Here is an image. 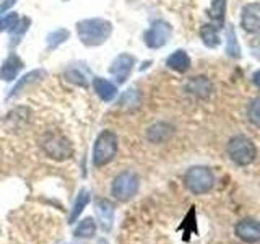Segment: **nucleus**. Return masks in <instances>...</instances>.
<instances>
[{
	"mask_svg": "<svg viewBox=\"0 0 260 244\" xmlns=\"http://www.w3.org/2000/svg\"><path fill=\"white\" fill-rule=\"evenodd\" d=\"M77 36L86 47L103 46L114 31V26L106 18H85L77 23Z\"/></svg>",
	"mask_w": 260,
	"mask_h": 244,
	"instance_id": "1",
	"label": "nucleus"
},
{
	"mask_svg": "<svg viewBox=\"0 0 260 244\" xmlns=\"http://www.w3.org/2000/svg\"><path fill=\"white\" fill-rule=\"evenodd\" d=\"M119 148V142H117V135L112 132V130L106 129L96 137V142L93 146V165L96 168H103L106 165L116 158Z\"/></svg>",
	"mask_w": 260,
	"mask_h": 244,
	"instance_id": "2",
	"label": "nucleus"
},
{
	"mask_svg": "<svg viewBox=\"0 0 260 244\" xmlns=\"http://www.w3.org/2000/svg\"><path fill=\"white\" fill-rule=\"evenodd\" d=\"M41 146H43L44 153L49 158H52L55 161H65L73 157V145L67 137L57 132H49L44 135V138L41 140Z\"/></svg>",
	"mask_w": 260,
	"mask_h": 244,
	"instance_id": "3",
	"label": "nucleus"
},
{
	"mask_svg": "<svg viewBox=\"0 0 260 244\" xmlns=\"http://www.w3.org/2000/svg\"><path fill=\"white\" fill-rule=\"evenodd\" d=\"M228 155L239 166H247L257 157V148L250 138L244 135H236L228 142Z\"/></svg>",
	"mask_w": 260,
	"mask_h": 244,
	"instance_id": "4",
	"label": "nucleus"
},
{
	"mask_svg": "<svg viewBox=\"0 0 260 244\" xmlns=\"http://www.w3.org/2000/svg\"><path fill=\"white\" fill-rule=\"evenodd\" d=\"M184 182L192 194L202 195L211 191V187L215 186V176L207 166H193L185 173Z\"/></svg>",
	"mask_w": 260,
	"mask_h": 244,
	"instance_id": "5",
	"label": "nucleus"
},
{
	"mask_svg": "<svg viewBox=\"0 0 260 244\" xmlns=\"http://www.w3.org/2000/svg\"><path fill=\"white\" fill-rule=\"evenodd\" d=\"M140 187V179L134 173V171H122L116 177H114L111 186V194L114 199L120 202L130 200L138 192Z\"/></svg>",
	"mask_w": 260,
	"mask_h": 244,
	"instance_id": "6",
	"label": "nucleus"
},
{
	"mask_svg": "<svg viewBox=\"0 0 260 244\" xmlns=\"http://www.w3.org/2000/svg\"><path fill=\"white\" fill-rule=\"evenodd\" d=\"M171 33H173V28H171V24L168 21H162V20L154 21L151 26L146 29L143 36L145 44L150 49H159L169 41Z\"/></svg>",
	"mask_w": 260,
	"mask_h": 244,
	"instance_id": "7",
	"label": "nucleus"
},
{
	"mask_svg": "<svg viewBox=\"0 0 260 244\" xmlns=\"http://www.w3.org/2000/svg\"><path fill=\"white\" fill-rule=\"evenodd\" d=\"M134 65H135V57L132 54L122 52L111 62L109 73L117 83H125L134 70Z\"/></svg>",
	"mask_w": 260,
	"mask_h": 244,
	"instance_id": "8",
	"label": "nucleus"
},
{
	"mask_svg": "<svg viewBox=\"0 0 260 244\" xmlns=\"http://www.w3.org/2000/svg\"><path fill=\"white\" fill-rule=\"evenodd\" d=\"M241 24L244 31H247V33L260 31V4L254 2V4H247L242 7Z\"/></svg>",
	"mask_w": 260,
	"mask_h": 244,
	"instance_id": "9",
	"label": "nucleus"
},
{
	"mask_svg": "<svg viewBox=\"0 0 260 244\" xmlns=\"http://www.w3.org/2000/svg\"><path fill=\"white\" fill-rule=\"evenodd\" d=\"M236 234L244 242H258L260 241V222L252 218H244L236 225Z\"/></svg>",
	"mask_w": 260,
	"mask_h": 244,
	"instance_id": "10",
	"label": "nucleus"
},
{
	"mask_svg": "<svg viewBox=\"0 0 260 244\" xmlns=\"http://www.w3.org/2000/svg\"><path fill=\"white\" fill-rule=\"evenodd\" d=\"M24 67V62L20 59L15 52H10L8 57L4 60L2 67H0V80L4 81H13L18 78V73Z\"/></svg>",
	"mask_w": 260,
	"mask_h": 244,
	"instance_id": "11",
	"label": "nucleus"
},
{
	"mask_svg": "<svg viewBox=\"0 0 260 244\" xmlns=\"http://www.w3.org/2000/svg\"><path fill=\"white\" fill-rule=\"evenodd\" d=\"M47 75V72L43 70V69H36V70H32L29 73H26V75H23L18 81L15 83V86L10 89V93H8L7 98H15V96H18L21 92H24L29 85L32 83H38V81H41L44 77Z\"/></svg>",
	"mask_w": 260,
	"mask_h": 244,
	"instance_id": "12",
	"label": "nucleus"
},
{
	"mask_svg": "<svg viewBox=\"0 0 260 244\" xmlns=\"http://www.w3.org/2000/svg\"><path fill=\"white\" fill-rule=\"evenodd\" d=\"M185 89L190 95L203 100V98H208L211 95V92H213V85H211V81L207 77H193L187 81Z\"/></svg>",
	"mask_w": 260,
	"mask_h": 244,
	"instance_id": "13",
	"label": "nucleus"
},
{
	"mask_svg": "<svg viewBox=\"0 0 260 244\" xmlns=\"http://www.w3.org/2000/svg\"><path fill=\"white\" fill-rule=\"evenodd\" d=\"M89 70L85 69L81 64H72L70 67L65 70V78H67L70 83L78 85L81 88H88L89 85Z\"/></svg>",
	"mask_w": 260,
	"mask_h": 244,
	"instance_id": "14",
	"label": "nucleus"
},
{
	"mask_svg": "<svg viewBox=\"0 0 260 244\" xmlns=\"http://www.w3.org/2000/svg\"><path fill=\"white\" fill-rule=\"evenodd\" d=\"M93 86L96 95L101 98L104 103H111L114 98L117 96V86L112 83V81L106 80L103 77H96L93 78Z\"/></svg>",
	"mask_w": 260,
	"mask_h": 244,
	"instance_id": "15",
	"label": "nucleus"
},
{
	"mask_svg": "<svg viewBox=\"0 0 260 244\" xmlns=\"http://www.w3.org/2000/svg\"><path fill=\"white\" fill-rule=\"evenodd\" d=\"M96 215L100 217V223L106 231H109L112 228L114 220V207L108 199H100L96 202Z\"/></svg>",
	"mask_w": 260,
	"mask_h": 244,
	"instance_id": "16",
	"label": "nucleus"
},
{
	"mask_svg": "<svg viewBox=\"0 0 260 244\" xmlns=\"http://www.w3.org/2000/svg\"><path fill=\"white\" fill-rule=\"evenodd\" d=\"M171 135H173V127L169 124H165V122H156V124H153L146 130V138H148L151 143H162V142H166Z\"/></svg>",
	"mask_w": 260,
	"mask_h": 244,
	"instance_id": "17",
	"label": "nucleus"
},
{
	"mask_svg": "<svg viewBox=\"0 0 260 244\" xmlns=\"http://www.w3.org/2000/svg\"><path fill=\"white\" fill-rule=\"evenodd\" d=\"M166 65L174 72H179V73H184L190 69V57L187 55L185 51L182 49H179V51H174L171 54L168 59H166Z\"/></svg>",
	"mask_w": 260,
	"mask_h": 244,
	"instance_id": "18",
	"label": "nucleus"
},
{
	"mask_svg": "<svg viewBox=\"0 0 260 244\" xmlns=\"http://www.w3.org/2000/svg\"><path fill=\"white\" fill-rule=\"evenodd\" d=\"M91 202V194H89L88 189H80L78 195L75 202H73V207H72V211H70V223H75L78 217L83 214V210L86 208L88 203Z\"/></svg>",
	"mask_w": 260,
	"mask_h": 244,
	"instance_id": "19",
	"label": "nucleus"
},
{
	"mask_svg": "<svg viewBox=\"0 0 260 244\" xmlns=\"http://www.w3.org/2000/svg\"><path fill=\"white\" fill-rule=\"evenodd\" d=\"M70 38V31L67 28H57L51 31L46 38V44H47V51L51 52L54 49H57L60 44L67 43V39Z\"/></svg>",
	"mask_w": 260,
	"mask_h": 244,
	"instance_id": "20",
	"label": "nucleus"
},
{
	"mask_svg": "<svg viewBox=\"0 0 260 244\" xmlns=\"http://www.w3.org/2000/svg\"><path fill=\"white\" fill-rule=\"evenodd\" d=\"M94 234H96V223H94V220L89 217L81 220L78 226L75 228V231H73V236L81 239H91Z\"/></svg>",
	"mask_w": 260,
	"mask_h": 244,
	"instance_id": "21",
	"label": "nucleus"
},
{
	"mask_svg": "<svg viewBox=\"0 0 260 244\" xmlns=\"http://www.w3.org/2000/svg\"><path fill=\"white\" fill-rule=\"evenodd\" d=\"M200 38L207 47H218L219 46V35L215 24H203L200 28Z\"/></svg>",
	"mask_w": 260,
	"mask_h": 244,
	"instance_id": "22",
	"label": "nucleus"
},
{
	"mask_svg": "<svg viewBox=\"0 0 260 244\" xmlns=\"http://www.w3.org/2000/svg\"><path fill=\"white\" fill-rule=\"evenodd\" d=\"M224 13H226V0H213V4H211L208 10V15L218 26H223L224 24Z\"/></svg>",
	"mask_w": 260,
	"mask_h": 244,
	"instance_id": "23",
	"label": "nucleus"
},
{
	"mask_svg": "<svg viewBox=\"0 0 260 244\" xmlns=\"http://www.w3.org/2000/svg\"><path fill=\"white\" fill-rule=\"evenodd\" d=\"M29 24H31V20L28 18V16H23V18H20V23L16 24L13 31H10V35H12V38H10V44H12V47L18 46V44L21 43V38L24 36V33L28 31Z\"/></svg>",
	"mask_w": 260,
	"mask_h": 244,
	"instance_id": "24",
	"label": "nucleus"
},
{
	"mask_svg": "<svg viewBox=\"0 0 260 244\" xmlns=\"http://www.w3.org/2000/svg\"><path fill=\"white\" fill-rule=\"evenodd\" d=\"M20 23V15L15 12H8L5 15H0V33L13 31L16 24Z\"/></svg>",
	"mask_w": 260,
	"mask_h": 244,
	"instance_id": "25",
	"label": "nucleus"
},
{
	"mask_svg": "<svg viewBox=\"0 0 260 244\" xmlns=\"http://www.w3.org/2000/svg\"><path fill=\"white\" fill-rule=\"evenodd\" d=\"M226 52L230 57L234 59H239L241 57V47L238 44V39H236V33L233 28L228 29V46H226Z\"/></svg>",
	"mask_w": 260,
	"mask_h": 244,
	"instance_id": "26",
	"label": "nucleus"
},
{
	"mask_svg": "<svg viewBox=\"0 0 260 244\" xmlns=\"http://www.w3.org/2000/svg\"><path fill=\"white\" fill-rule=\"evenodd\" d=\"M247 117L252 124L260 126V98L252 100L247 106Z\"/></svg>",
	"mask_w": 260,
	"mask_h": 244,
	"instance_id": "27",
	"label": "nucleus"
},
{
	"mask_svg": "<svg viewBox=\"0 0 260 244\" xmlns=\"http://www.w3.org/2000/svg\"><path fill=\"white\" fill-rule=\"evenodd\" d=\"M120 104L134 106V108H137V106L140 104V96H138V93L135 92V89H127V92L124 93V96H122Z\"/></svg>",
	"mask_w": 260,
	"mask_h": 244,
	"instance_id": "28",
	"label": "nucleus"
},
{
	"mask_svg": "<svg viewBox=\"0 0 260 244\" xmlns=\"http://www.w3.org/2000/svg\"><path fill=\"white\" fill-rule=\"evenodd\" d=\"M250 52L255 59L260 60V36H255L254 39L250 41Z\"/></svg>",
	"mask_w": 260,
	"mask_h": 244,
	"instance_id": "29",
	"label": "nucleus"
},
{
	"mask_svg": "<svg viewBox=\"0 0 260 244\" xmlns=\"http://www.w3.org/2000/svg\"><path fill=\"white\" fill-rule=\"evenodd\" d=\"M16 2H18V0H4V2L0 4V15H5L10 12L12 7L16 5Z\"/></svg>",
	"mask_w": 260,
	"mask_h": 244,
	"instance_id": "30",
	"label": "nucleus"
},
{
	"mask_svg": "<svg viewBox=\"0 0 260 244\" xmlns=\"http://www.w3.org/2000/svg\"><path fill=\"white\" fill-rule=\"evenodd\" d=\"M252 81H254V85L260 88V70H257L254 75H252Z\"/></svg>",
	"mask_w": 260,
	"mask_h": 244,
	"instance_id": "31",
	"label": "nucleus"
},
{
	"mask_svg": "<svg viewBox=\"0 0 260 244\" xmlns=\"http://www.w3.org/2000/svg\"><path fill=\"white\" fill-rule=\"evenodd\" d=\"M100 244H108V241H106V239H101V241H100Z\"/></svg>",
	"mask_w": 260,
	"mask_h": 244,
	"instance_id": "32",
	"label": "nucleus"
},
{
	"mask_svg": "<svg viewBox=\"0 0 260 244\" xmlns=\"http://www.w3.org/2000/svg\"><path fill=\"white\" fill-rule=\"evenodd\" d=\"M63 2H67V0H63Z\"/></svg>",
	"mask_w": 260,
	"mask_h": 244,
	"instance_id": "33",
	"label": "nucleus"
}]
</instances>
